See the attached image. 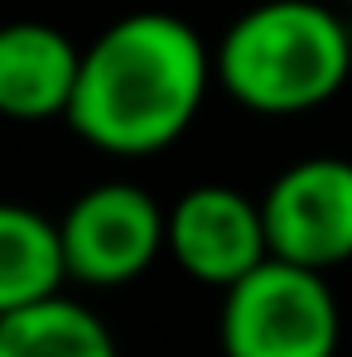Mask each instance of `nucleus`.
Masks as SVG:
<instances>
[{"instance_id":"nucleus-1","label":"nucleus","mask_w":352,"mask_h":357,"mask_svg":"<svg viewBox=\"0 0 352 357\" xmlns=\"http://www.w3.org/2000/svg\"><path fill=\"white\" fill-rule=\"evenodd\" d=\"M213 77V49L183 15L130 10L82 44L68 126L102 155L145 160L188 135Z\"/></svg>"},{"instance_id":"nucleus-2","label":"nucleus","mask_w":352,"mask_h":357,"mask_svg":"<svg viewBox=\"0 0 352 357\" xmlns=\"http://www.w3.org/2000/svg\"><path fill=\"white\" fill-rule=\"evenodd\" d=\"M213 73L251 116H304L348 87L352 29L319 0H261L227 24Z\"/></svg>"},{"instance_id":"nucleus-3","label":"nucleus","mask_w":352,"mask_h":357,"mask_svg":"<svg viewBox=\"0 0 352 357\" xmlns=\"http://www.w3.org/2000/svg\"><path fill=\"white\" fill-rule=\"evenodd\" d=\"M343 314L323 271L266 256L222 290V357H338Z\"/></svg>"},{"instance_id":"nucleus-4","label":"nucleus","mask_w":352,"mask_h":357,"mask_svg":"<svg viewBox=\"0 0 352 357\" xmlns=\"http://www.w3.org/2000/svg\"><path fill=\"white\" fill-rule=\"evenodd\" d=\"M68 280L87 290H121L164 256V208L130 178L82 188L59 218Z\"/></svg>"},{"instance_id":"nucleus-5","label":"nucleus","mask_w":352,"mask_h":357,"mask_svg":"<svg viewBox=\"0 0 352 357\" xmlns=\"http://www.w3.org/2000/svg\"><path fill=\"white\" fill-rule=\"evenodd\" d=\"M261 218L270 256L309 266V271H338L352 261V160L338 155H309L270 178L261 193Z\"/></svg>"},{"instance_id":"nucleus-6","label":"nucleus","mask_w":352,"mask_h":357,"mask_svg":"<svg viewBox=\"0 0 352 357\" xmlns=\"http://www.w3.org/2000/svg\"><path fill=\"white\" fill-rule=\"evenodd\" d=\"M164 256L208 290H227L251 275L266 256L261 198L232 183H193L164 208Z\"/></svg>"},{"instance_id":"nucleus-7","label":"nucleus","mask_w":352,"mask_h":357,"mask_svg":"<svg viewBox=\"0 0 352 357\" xmlns=\"http://www.w3.org/2000/svg\"><path fill=\"white\" fill-rule=\"evenodd\" d=\"M82 49L44 20L0 24V116L5 121H59L68 116L77 87Z\"/></svg>"},{"instance_id":"nucleus-8","label":"nucleus","mask_w":352,"mask_h":357,"mask_svg":"<svg viewBox=\"0 0 352 357\" xmlns=\"http://www.w3.org/2000/svg\"><path fill=\"white\" fill-rule=\"evenodd\" d=\"M68 280L59 222L39 208L0 198V319L59 295Z\"/></svg>"},{"instance_id":"nucleus-9","label":"nucleus","mask_w":352,"mask_h":357,"mask_svg":"<svg viewBox=\"0 0 352 357\" xmlns=\"http://www.w3.org/2000/svg\"><path fill=\"white\" fill-rule=\"evenodd\" d=\"M0 357H121L112 328L87 304L59 295L0 319Z\"/></svg>"},{"instance_id":"nucleus-10","label":"nucleus","mask_w":352,"mask_h":357,"mask_svg":"<svg viewBox=\"0 0 352 357\" xmlns=\"http://www.w3.org/2000/svg\"><path fill=\"white\" fill-rule=\"evenodd\" d=\"M343 5H348V10H352V0H343Z\"/></svg>"}]
</instances>
